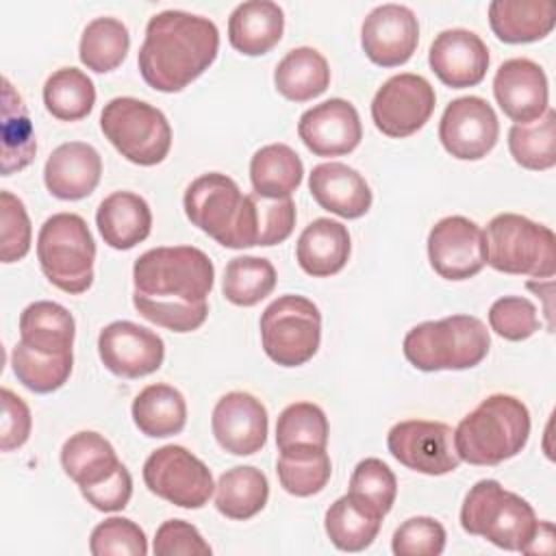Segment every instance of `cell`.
I'll list each match as a JSON object with an SVG mask.
<instances>
[{
    "mask_svg": "<svg viewBox=\"0 0 556 556\" xmlns=\"http://www.w3.org/2000/svg\"><path fill=\"white\" fill-rule=\"evenodd\" d=\"M182 206L189 222L224 248L241 250L258 243L254 193H241L226 174L208 172L191 180Z\"/></svg>",
    "mask_w": 556,
    "mask_h": 556,
    "instance_id": "cell-3",
    "label": "cell"
},
{
    "mask_svg": "<svg viewBox=\"0 0 556 556\" xmlns=\"http://www.w3.org/2000/svg\"><path fill=\"white\" fill-rule=\"evenodd\" d=\"M256 200V219H258V243L256 245H276L282 243L295 226V204L291 198L269 200L254 193Z\"/></svg>",
    "mask_w": 556,
    "mask_h": 556,
    "instance_id": "cell-49",
    "label": "cell"
},
{
    "mask_svg": "<svg viewBox=\"0 0 556 556\" xmlns=\"http://www.w3.org/2000/svg\"><path fill=\"white\" fill-rule=\"evenodd\" d=\"M382 517L356 497L341 495L330 504L324 517V528L330 543L341 552H363L380 532Z\"/></svg>",
    "mask_w": 556,
    "mask_h": 556,
    "instance_id": "cell-33",
    "label": "cell"
},
{
    "mask_svg": "<svg viewBox=\"0 0 556 556\" xmlns=\"http://www.w3.org/2000/svg\"><path fill=\"white\" fill-rule=\"evenodd\" d=\"M489 326L506 341H523L541 328V321L536 306L528 298L504 295L491 304Z\"/></svg>",
    "mask_w": 556,
    "mask_h": 556,
    "instance_id": "cell-46",
    "label": "cell"
},
{
    "mask_svg": "<svg viewBox=\"0 0 556 556\" xmlns=\"http://www.w3.org/2000/svg\"><path fill=\"white\" fill-rule=\"evenodd\" d=\"M211 428L226 452L235 456L256 454L267 441V408L252 393L230 391L217 400Z\"/></svg>",
    "mask_w": 556,
    "mask_h": 556,
    "instance_id": "cell-19",
    "label": "cell"
},
{
    "mask_svg": "<svg viewBox=\"0 0 556 556\" xmlns=\"http://www.w3.org/2000/svg\"><path fill=\"white\" fill-rule=\"evenodd\" d=\"M328 419L326 413L313 402L289 404L276 421V445L278 452L293 445H328Z\"/></svg>",
    "mask_w": 556,
    "mask_h": 556,
    "instance_id": "cell-42",
    "label": "cell"
},
{
    "mask_svg": "<svg viewBox=\"0 0 556 556\" xmlns=\"http://www.w3.org/2000/svg\"><path fill=\"white\" fill-rule=\"evenodd\" d=\"M285 13L271 0H248L235 7L228 17V39L235 50L248 56L269 52L282 37Z\"/></svg>",
    "mask_w": 556,
    "mask_h": 556,
    "instance_id": "cell-26",
    "label": "cell"
},
{
    "mask_svg": "<svg viewBox=\"0 0 556 556\" xmlns=\"http://www.w3.org/2000/svg\"><path fill=\"white\" fill-rule=\"evenodd\" d=\"M428 63L443 85L452 89L473 87L486 76L489 48L473 30L447 28L430 43Z\"/></svg>",
    "mask_w": 556,
    "mask_h": 556,
    "instance_id": "cell-21",
    "label": "cell"
},
{
    "mask_svg": "<svg viewBox=\"0 0 556 556\" xmlns=\"http://www.w3.org/2000/svg\"><path fill=\"white\" fill-rule=\"evenodd\" d=\"M428 258L445 280H467L486 265L482 228L463 215L439 219L428 235Z\"/></svg>",
    "mask_w": 556,
    "mask_h": 556,
    "instance_id": "cell-15",
    "label": "cell"
},
{
    "mask_svg": "<svg viewBox=\"0 0 556 556\" xmlns=\"http://www.w3.org/2000/svg\"><path fill=\"white\" fill-rule=\"evenodd\" d=\"M387 447L404 467L426 476L450 473L460 463L454 445V430L443 421H400L389 430Z\"/></svg>",
    "mask_w": 556,
    "mask_h": 556,
    "instance_id": "cell-13",
    "label": "cell"
},
{
    "mask_svg": "<svg viewBox=\"0 0 556 556\" xmlns=\"http://www.w3.org/2000/svg\"><path fill=\"white\" fill-rule=\"evenodd\" d=\"M152 552L156 556H208L213 549L193 523L167 519L156 530Z\"/></svg>",
    "mask_w": 556,
    "mask_h": 556,
    "instance_id": "cell-48",
    "label": "cell"
},
{
    "mask_svg": "<svg viewBox=\"0 0 556 556\" xmlns=\"http://www.w3.org/2000/svg\"><path fill=\"white\" fill-rule=\"evenodd\" d=\"M37 152L33 124L22 96L2 78V176L30 165Z\"/></svg>",
    "mask_w": 556,
    "mask_h": 556,
    "instance_id": "cell-35",
    "label": "cell"
},
{
    "mask_svg": "<svg viewBox=\"0 0 556 556\" xmlns=\"http://www.w3.org/2000/svg\"><path fill=\"white\" fill-rule=\"evenodd\" d=\"M130 495H132V478L124 465L102 484L83 491V497L102 513H115L126 508L130 502Z\"/></svg>",
    "mask_w": 556,
    "mask_h": 556,
    "instance_id": "cell-51",
    "label": "cell"
},
{
    "mask_svg": "<svg viewBox=\"0 0 556 556\" xmlns=\"http://www.w3.org/2000/svg\"><path fill=\"white\" fill-rule=\"evenodd\" d=\"M304 165L298 152L287 143H269L254 152L250 161L252 189L261 198L280 200L291 198L300 187Z\"/></svg>",
    "mask_w": 556,
    "mask_h": 556,
    "instance_id": "cell-31",
    "label": "cell"
},
{
    "mask_svg": "<svg viewBox=\"0 0 556 556\" xmlns=\"http://www.w3.org/2000/svg\"><path fill=\"white\" fill-rule=\"evenodd\" d=\"M274 85L287 100L308 102L328 89L330 65L315 48H293L278 61L274 70Z\"/></svg>",
    "mask_w": 556,
    "mask_h": 556,
    "instance_id": "cell-30",
    "label": "cell"
},
{
    "mask_svg": "<svg viewBox=\"0 0 556 556\" xmlns=\"http://www.w3.org/2000/svg\"><path fill=\"white\" fill-rule=\"evenodd\" d=\"M143 482L150 493L180 508H202L213 491L211 469L182 445H163L143 463Z\"/></svg>",
    "mask_w": 556,
    "mask_h": 556,
    "instance_id": "cell-11",
    "label": "cell"
},
{
    "mask_svg": "<svg viewBox=\"0 0 556 556\" xmlns=\"http://www.w3.org/2000/svg\"><path fill=\"white\" fill-rule=\"evenodd\" d=\"M98 354L111 374L119 378H143L163 365L165 343L154 330L119 319L100 330Z\"/></svg>",
    "mask_w": 556,
    "mask_h": 556,
    "instance_id": "cell-16",
    "label": "cell"
},
{
    "mask_svg": "<svg viewBox=\"0 0 556 556\" xmlns=\"http://www.w3.org/2000/svg\"><path fill=\"white\" fill-rule=\"evenodd\" d=\"M528 437V406L515 395L493 393L458 421L454 445L458 458L469 465H500L517 456Z\"/></svg>",
    "mask_w": 556,
    "mask_h": 556,
    "instance_id": "cell-4",
    "label": "cell"
},
{
    "mask_svg": "<svg viewBox=\"0 0 556 556\" xmlns=\"http://www.w3.org/2000/svg\"><path fill=\"white\" fill-rule=\"evenodd\" d=\"M276 473L280 486L295 497H311L319 493L332 473L330 456L326 447L315 445H293L280 450Z\"/></svg>",
    "mask_w": 556,
    "mask_h": 556,
    "instance_id": "cell-36",
    "label": "cell"
},
{
    "mask_svg": "<svg viewBox=\"0 0 556 556\" xmlns=\"http://www.w3.org/2000/svg\"><path fill=\"white\" fill-rule=\"evenodd\" d=\"M100 128L111 146L135 165H156L172 148V126L165 113L132 96L109 100L100 113Z\"/></svg>",
    "mask_w": 556,
    "mask_h": 556,
    "instance_id": "cell-9",
    "label": "cell"
},
{
    "mask_svg": "<svg viewBox=\"0 0 556 556\" xmlns=\"http://www.w3.org/2000/svg\"><path fill=\"white\" fill-rule=\"evenodd\" d=\"M89 552L93 556H146L148 539L132 519L109 517L91 530Z\"/></svg>",
    "mask_w": 556,
    "mask_h": 556,
    "instance_id": "cell-44",
    "label": "cell"
},
{
    "mask_svg": "<svg viewBox=\"0 0 556 556\" xmlns=\"http://www.w3.org/2000/svg\"><path fill=\"white\" fill-rule=\"evenodd\" d=\"M122 465L113 445L93 430L72 434L61 447V467L78 484L80 493L102 484Z\"/></svg>",
    "mask_w": 556,
    "mask_h": 556,
    "instance_id": "cell-28",
    "label": "cell"
},
{
    "mask_svg": "<svg viewBox=\"0 0 556 556\" xmlns=\"http://www.w3.org/2000/svg\"><path fill=\"white\" fill-rule=\"evenodd\" d=\"M482 232L486 263L493 269L532 278H552L556 274V237L552 228L517 213H500Z\"/></svg>",
    "mask_w": 556,
    "mask_h": 556,
    "instance_id": "cell-8",
    "label": "cell"
},
{
    "mask_svg": "<svg viewBox=\"0 0 556 556\" xmlns=\"http://www.w3.org/2000/svg\"><path fill=\"white\" fill-rule=\"evenodd\" d=\"M350 495L384 517L397 495L395 473L380 458H363L352 471Z\"/></svg>",
    "mask_w": 556,
    "mask_h": 556,
    "instance_id": "cell-43",
    "label": "cell"
},
{
    "mask_svg": "<svg viewBox=\"0 0 556 556\" xmlns=\"http://www.w3.org/2000/svg\"><path fill=\"white\" fill-rule=\"evenodd\" d=\"M37 258L46 278L61 291L78 295L93 282L96 241L76 213L50 215L37 235Z\"/></svg>",
    "mask_w": 556,
    "mask_h": 556,
    "instance_id": "cell-7",
    "label": "cell"
},
{
    "mask_svg": "<svg viewBox=\"0 0 556 556\" xmlns=\"http://www.w3.org/2000/svg\"><path fill=\"white\" fill-rule=\"evenodd\" d=\"M434 104V87L419 74L402 72L384 80L376 91L371 100V119L382 135L402 139L424 128Z\"/></svg>",
    "mask_w": 556,
    "mask_h": 556,
    "instance_id": "cell-12",
    "label": "cell"
},
{
    "mask_svg": "<svg viewBox=\"0 0 556 556\" xmlns=\"http://www.w3.org/2000/svg\"><path fill=\"white\" fill-rule=\"evenodd\" d=\"M261 343L265 354L282 367L308 363L321 341V313L304 295L276 298L261 315Z\"/></svg>",
    "mask_w": 556,
    "mask_h": 556,
    "instance_id": "cell-10",
    "label": "cell"
},
{
    "mask_svg": "<svg viewBox=\"0 0 556 556\" xmlns=\"http://www.w3.org/2000/svg\"><path fill=\"white\" fill-rule=\"evenodd\" d=\"M0 397H2L0 447H2V452H11V450L22 447L28 441L30 428H33V417H30V408L26 406V402L20 395H15L11 389L2 387Z\"/></svg>",
    "mask_w": 556,
    "mask_h": 556,
    "instance_id": "cell-50",
    "label": "cell"
},
{
    "mask_svg": "<svg viewBox=\"0 0 556 556\" xmlns=\"http://www.w3.org/2000/svg\"><path fill=\"white\" fill-rule=\"evenodd\" d=\"M215 267L193 245H161L132 265V304L137 313L172 332L198 330L208 317Z\"/></svg>",
    "mask_w": 556,
    "mask_h": 556,
    "instance_id": "cell-1",
    "label": "cell"
},
{
    "mask_svg": "<svg viewBox=\"0 0 556 556\" xmlns=\"http://www.w3.org/2000/svg\"><path fill=\"white\" fill-rule=\"evenodd\" d=\"M135 426L152 439L178 434L187 424V402L182 393L169 384H148L132 400Z\"/></svg>",
    "mask_w": 556,
    "mask_h": 556,
    "instance_id": "cell-32",
    "label": "cell"
},
{
    "mask_svg": "<svg viewBox=\"0 0 556 556\" xmlns=\"http://www.w3.org/2000/svg\"><path fill=\"white\" fill-rule=\"evenodd\" d=\"M102 176L100 152L85 141H67L52 150L43 167V182L59 200H83L93 193Z\"/></svg>",
    "mask_w": 556,
    "mask_h": 556,
    "instance_id": "cell-22",
    "label": "cell"
},
{
    "mask_svg": "<svg viewBox=\"0 0 556 556\" xmlns=\"http://www.w3.org/2000/svg\"><path fill=\"white\" fill-rule=\"evenodd\" d=\"M489 24L504 43H530L547 37L556 24L552 0H493Z\"/></svg>",
    "mask_w": 556,
    "mask_h": 556,
    "instance_id": "cell-27",
    "label": "cell"
},
{
    "mask_svg": "<svg viewBox=\"0 0 556 556\" xmlns=\"http://www.w3.org/2000/svg\"><path fill=\"white\" fill-rule=\"evenodd\" d=\"M460 526L467 534L482 536L502 549L526 554L539 519L521 495L489 478L478 480L467 491L460 506Z\"/></svg>",
    "mask_w": 556,
    "mask_h": 556,
    "instance_id": "cell-6",
    "label": "cell"
},
{
    "mask_svg": "<svg viewBox=\"0 0 556 556\" xmlns=\"http://www.w3.org/2000/svg\"><path fill=\"white\" fill-rule=\"evenodd\" d=\"M308 189L321 208L345 219L363 217L371 206V189L363 174L339 161L315 165Z\"/></svg>",
    "mask_w": 556,
    "mask_h": 556,
    "instance_id": "cell-23",
    "label": "cell"
},
{
    "mask_svg": "<svg viewBox=\"0 0 556 556\" xmlns=\"http://www.w3.org/2000/svg\"><path fill=\"white\" fill-rule=\"evenodd\" d=\"M493 96L515 124L539 119L549 106L547 76L543 67L530 59L517 56L504 61L493 78Z\"/></svg>",
    "mask_w": 556,
    "mask_h": 556,
    "instance_id": "cell-20",
    "label": "cell"
},
{
    "mask_svg": "<svg viewBox=\"0 0 556 556\" xmlns=\"http://www.w3.org/2000/svg\"><path fill=\"white\" fill-rule=\"evenodd\" d=\"M269 497V484L261 469L237 465L224 471L215 484V508L237 521L258 515Z\"/></svg>",
    "mask_w": 556,
    "mask_h": 556,
    "instance_id": "cell-34",
    "label": "cell"
},
{
    "mask_svg": "<svg viewBox=\"0 0 556 556\" xmlns=\"http://www.w3.org/2000/svg\"><path fill=\"white\" fill-rule=\"evenodd\" d=\"M276 267L263 256H235L224 269L222 293L235 306H254L276 287Z\"/></svg>",
    "mask_w": 556,
    "mask_h": 556,
    "instance_id": "cell-40",
    "label": "cell"
},
{
    "mask_svg": "<svg viewBox=\"0 0 556 556\" xmlns=\"http://www.w3.org/2000/svg\"><path fill=\"white\" fill-rule=\"evenodd\" d=\"M395 556H439L445 549V528L434 517L406 519L391 539Z\"/></svg>",
    "mask_w": 556,
    "mask_h": 556,
    "instance_id": "cell-47",
    "label": "cell"
},
{
    "mask_svg": "<svg viewBox=\"0 0 556 556\" xmlns=\"http://www.w3.org/2000/svg\"><path fill=\"white\" fill-rule=\"evenodd\" d=\"M11 365L15 378L33 393H52L61 389L74 365V354H46L17 341L11 352Z\"/></svg>",
    "mask_w": 556,
    "mask_h": 556,
    "instance_id": "cell-41",
    "label": "cell"
},
{
    "mask_svg": "<svg viewBox=\"0 0 556 556\" xmlns=\"http://www.w3.org/2000/svg\"><path fill=\"white\" fill-rule=\"evenodd\" d=\"M350 232L330 217L313 219L298 237V265L313 278H326L341 271L350 258Z\"/></svg>",
    "mask_w": 556,
    "mask_h": 556,
    "instance_id": "cell-24",
    "label": "cell"
},
{
    "mask_svg": "<svg viewBox=\"0 0 556 556\" xmlns=\"http://www.w3.org/2000/svg\"><path fill=\"white\" fill-rule=\"evenodd\" d=\"M76 324L72 313L59 302L37 300L20 315V341L46 354L72 352Z\"/></svg>",
    "mask_w": 556,
    "mask_h": 556,
    "instance_id": "cell-29",
    "label": "cell"
},
{
    "mask_svg": "<svg viewBox=\"0 0 556 556\" xmlns=\"http://www.w3.org/2000/svg\"><path fill=\"white\" fill-rule=\"evenodd\" d=\"M96 224L106 245L113 250H130L150 235L152 211L139 193L113 191L100 202Z\"/></svg>",
    "mask_w": 556,
    "mask_h": 556,
    "instance_id": "cell-25",
    "label": "cell"
},
{
    "mask_svg": "<svg viewBox=\"0 0 556 556\" xmlns=\"http://www.w3.org/2000/svg\"><path fill=\"white\" fill-rule=\"evenodd\" d=\"M130 48V35L122 20L117 17H96L91 20L78 43L80 63L87 70L104 74L122 65Z\"/></svg>",
    "mask_w": 556,
    "mask_h": 556,
    "instance_id": "cell-37",
    "label": "cell"
},
{
    "mask_svg": "<svg viewBox=\"0 0 556 556\" xmlns=\"http://www.w3.org/2000/svg\"><path fill=\"white\" fill-rule=\"evenodd\" d=\"M33 228L24 202L11 193L0 191V258L2 263L22 261L30 250Z\"/></svg>",
    "mask_w": 556,
    "mask_h": 556,
    "instance_id": "cell-45",
    "label": "cell"
},
{
    "mask_svg": "<svg viewBox=\"0 0 556 556\" xmlns=\"http://www.w3.org/2000/svg\"><path fill=\"white\" fill-rule=\"evenodd\" d=\"M491 348L486 326L473 315H447L413 326L402 343L406 361L421 371L471 369Z\"/></svg>",
    "mask_w": 556,
    "mask_h": 556,
    "instance_id": "cell-5",
    "label": "cell"
},
{
    "mask_svg": "<svg viewBox=\"0 0 556 556\" xmlns=\"http://www.w3.org/2000/svg\"><path fill=\"white\" fill-rule=\"evenodd\" d=\"M508 150L517 165L543 172L556 165V113L547 109L539 119L513 124L508 130Z\"/></svg>",
    "mask_w": 556,
    "mask_h": 556,
    "instance_id": "cell-39",
    "label": "cell"
},
{
    "mask_svg": "<svg viewBox=\"0 0 556 556\" xmlns=\"http://www.w3.org/2000/svg\"><path fill=\"white\" fill-rule=\"evenodd\" d=\"M419 43V22L406 4H378L361 26V46L367 59L380 67L406 63Z\"/></svg>",
    "mask_w": 556,
    "mask_h": 556,
    "instance_id": "cell-17",
    "label": "cell"
},
{
    "mask_svg": "<svg viewBox=\"0 0 556 556\" xmlns=\"http://www.w3.org/2000/svg\"><path fill=\"white\" fill-rule=\"evenodd\" d=\"M500 122L493 106L480 96L452 100L439 122L443 148L460 161H480L497 143Z\"/></svg>",
    "mask_w": 556,
    "mask_h": 556,
    "instance_id": "cell-14",
    "label": "cell"
},
{
    "mask_svg": "<svg viewBox=\"0 0 556 556\" xmlns=\"http://www.w3.org/2000/svg\"><path fill=\"white\" fill-rule=\"evenodd\" d=\"M298 135L315 156H341L361 143L363 126L352 102L330 98L302 113Z\"/></svg>",
    "mask_w": 556,
    "mask_h": 556,
    "instance_id": "cell-18",
    "label": "cell"
},
{
    "mask_svg": "<svg viewBox=\"0 0 556 556\" xmlns=\"http://www.w3.org/2000/svg\"><path fill=\"white\" fill-rule=\"evenodd\" d=\"M217 50L219 30L213 20L167 9L148 20L137 65L152 89L176 93L208 70Z\"/></svg>",
    "mask_w": 556,
    "mask_h": 556,
    "instance_id": "cell-2",
    "label": "cell"
},
{
    "mask_svg": "<svg viewBox=\"0 0 556 556\" xmlns=\"http://www.w3.org/2000/svg\"><path fill=\"white\" fill-rule=\"evenodd\" d=\"M43 104L52 117L78 122L87 117L96 104L93 80L78 67H61L52 72L43 85Z\"/></svg>",
    "mask_w": 556,
    "mask_h": 556,
    "instance_id": "cell-38",
    "label": "cell"
}]
</instances>
